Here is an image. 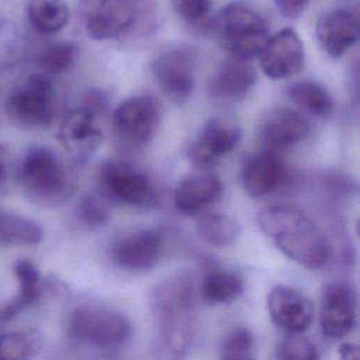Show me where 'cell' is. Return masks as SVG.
<instances>
[{
	"label": "cell",
	"mask_w": 360,
	"mask_h": 360,
	"mask_svg": "<svg viewBox=\"0 0 360 360\" xmlns=\"http://www.w3.org/2000/svg\"><path fill=\"white\" fill-rule=\"evenodd\" d=\"M262 232L292 262L309 270L325 267L332 257V248L325 233L300 208L273 205L257 214Z\"/></svg>",
	"instance_id": "cell-1"
},
{
	"label": "cell",
	"mask_w": 360,
	"mask_h": 360,
	"mask_svg": "<svg viewBox=\"0 0 360 360\" xmlns=\"http://www.w3.org/2000/svg\"><path fill=\"white\" fill-rule=\"evenodd\" d=\"M150 309L163 347L173 359H183L190 350L194 328L191 277L177 273L159 281L150 291Z\"/></svg>",
	"instance_id": "cell-2"
},
{
	"label": "cell",
	"mask_w": 360,
	"mask_h": 360,
	"mask_svg": "<svg viewBox=\"0 0 360 360\" xmlns=\"http://www.w3.org/2000/svg\"><path fill=\"white\" fill-rule=\"evenodd\" d=\"M17 179L25 197L41 207L63 205L75 191V180L66 163L45 145H34L25 150Z\"/></svg>",
	"instance_id": "cell-3"
},
{
	"label": "cell",
	"mask_w": 360,
	"mask_h": 360,
	"mask_svg": "<svg viewBox=\"0 0 360 360\" xmlns=\"http://www.w3.org/2000/svg\"><path fill=\"white\" fill-rule=\"evenodd\" d=\"M70 339L97 349H117L132 338L129 318L111 307L82 304L75 307L66 323Z\"/></svg>",
	"instance_id": "cell-4"
},
{
	"label": "cell",
	"mask_w": 360,
	"mask_h": 360,
	"mask_svg": "<svg viewBox=\"0 0 360 360\" xmlns=\"http://www.w3.org/2000/svg\"><path fill=\"white\" fill-rule=\"evenodd\" d=\"M4 108L14 125L24 129H42L56 117L58 94L46 76L31 75L10 90Z\"/></svg>",
	"instance_id": "cell-5"
},
{
	"label": "cell",
	"mask_w": 360,
	"mask_h": 360,
	"mask_svg": "<svg viewBox=\"0 0 360 360\" xmlns=\"http://www.w3.org/2000/svg\"><path fill=\"white\" fill-rule=\"evenodd\" d=\"M212 30L233 56L243 60L259 56L270 38L266 20L245 3L225 6L215 17Z\"/></svg>",
	"instance_id": "cell-6"
},
{
	"label": "cell",
	"mask_w": 360,
	"mask_h": 360,
	"mask_svg": "<svg viewBox=\"0 0 360 360\" xmlns=\"http://www.w3.org/2000/svg\"><path fill=\"white\" fill-rule=\"evenodd\" d=\"M82 18L87 34L98 41L122 37L153 13L150 0H83Z\"/></svg>",
	"instance_id": "cell-7"
},
{
	"label": "cell",
	"mask_w": 360,
	"mask_h": 360,
	"mask_svg": "<svg viewBox=\"0 0 360 360\" xmlns=\"http://www.w3.org/2000/svg\"><path fill=\"white\" fill-rule=\"evenodd\" d=\"M98 184L104 198L128 207L150 210L159 202L150 179L122 160L105 162L98 172Z\"/></svg>",
	"instance_id": "cell-8"
},
{
	"label": "cell",
	"mask_w": 360,
	"mask_h": 360,
	"mask_svg": "<svg viewBox=\"0 0 360 360\" xmlns=\"http://www.w3.org/2000/svg\"><path fill=\"white\" fill-rule=\"evenodd\" d=\"M197 58L195 48L174 45L160 51L152 60V75L170 101L183 104L193 94Z\"/></svg>",
	"instance_id": "cell-9"
},
{
	"label": "cell",
	"mask_w": 360,
	"mask_h": 360,
	"mask_svg": "<svg viewBox=\"0 0 360 360\" xmlns=\"http://www.w3.org/2000/svg\"><path fill=\"white\" fill-rule=\"evenodd\" d=\"M159 125V107L150 96H132L124 100L112 114L115 135L128 146H146Z\"/></svg>",
	"instance_id": "cell-10"
},
{
	"label": "cell",
	"mask_w": 360,
	"mask_h": 360,
	"mask_svg": "<svg viewBox=\"0 0 360 360\" xmlns=\"http://www.w3.org/2000/svg\"><path fill=\"white\" fill-rule=\"evenodd\" d=\"M357 321V295L343 281L325 285L319 302V326L323 336L340 339L352 332Z\"/></svg>",
	"instance_id": "cell-11"
},
{
	"label": "cell",
	"mask_w": 360,
	"mask_h": 360,
	"mask_svg": "<svg viewBox=\"0 0 360 360\" xmlns=\"http://www.w3.org/2000/svg\"><path fill=\"white\" fill-rule=\"evenodd\" d=\"M163 253V235L158 229H138L117 239L110 257L114 266L127 271H149Z\"/></svg>",
	"instance_id": "cell-12"
},
{
	"label": "cell",
	"mask_w": 360,
	"mask_h": 360,
	"mask_svg": "<svg viewBox=\"0 0 360 360\" xmlns=\"http://www.w3.org/2000/svg\"><path fill=\"white\" fill-rule=\"evenodd\" d=\"M257 58L263 73L276 80L298 75L305 65L302 41L292 28H284L270 37Z\"/></svg>",
	"instance_id": "cell-13"
},
{
	"label": "cell",
	"mask_w": 360,
	"mask_h": 360,
	"mask_svg": "<svg viewBox=\"0 0 360 360\" xmlns=\"http://www.w3.org/2000/svg\"><path fill=\"white\" fill-rule=\"evenodd\" d=\"M267 312L271 322L287 333L305 332L315 315L311 300L288 285H274L267 294Z\"/></svg>",
	"instance_id": "cell-14"
},
{
	"label": "cell",
	"mask_w": 360,
	"mask_h": 360,
	"mask_svg": "<svg viewBox=\"0 0 360 360\" xmlns=\"http://www.w3.org/2000/svg\"><path fill=\"white\" fill-rule=\"evenodd\" d=\"M58 136L65 150L76 162L90 159L103 143V132L96 122V115L83 107L75 108L63 117Z\"/></svg>",
	"instance_id": "cell-15"
},
{
	"label": "cell",
	"mask_w": 360,
	"mask_h": 360,
	"mask_svg": "<svg viewBox=\"0 0 360 360\" xmlns=\"http://www.w3.org/2000/svg\"><path fill=\"white\" fill-rule=\"evenodd\" d=\"M242 136L240 128L221 118L210 120L188 150V158L195 166H208L231 153Z\"/></svg>",
	"instance_id": "cell-16"
},
{
	"label": "cell",
	"mask_w": 360,
	"mask_h": 360,
	"mask_svg": "<svg viewBox=\"0 0 360 360\" xmlns=\"http://www.w3.org/2000/svg\"><path fill=\"white\" fill-rule=\"evenodd\" d=\"M287 174L283 158L274 150H263L245 162L240 177L245 193L253 198H260L283 187Z\"/></svg>",
	"instance_id": "cell-17"
},
{
	"label": "cell",
	"mask_w": 360,
	"mask_h": 360,
	"mask_svg": "<svg viewBox=\"0 0 360 360\" xmlns=\"http://www.w3.org/2000/svg\"><path fill=\"white\" fill-rule=\"evenodd\" d=\"M316 38L330 58L343 56L359 39L357 15L346 8L325 13L316 24Z\"/></svg>",
	"instance_id": "cell-18"
},
{
	"label": "cell",
	"mask_w": 360,
	"mask_h": 360,
	"mask_svg": "<svg viewBox=\"0 0 360 360\" xmlns=\"http://www.w3.org/2000/svg\"><path fill=\"white\" fill-rule=\"evenodd\" d=\"M260 132L271 148H287L302 142L308 136L309 124L297 110L274 107L263 117Z\"/></svg>",
	"instance_id": "cell-19"
},
{
	"label": "cell",
	"mask_w": 360,
	"mask_h": 360,
	"mask_svg": "<svg viewBox=\"0 0 360 360\" xmlns=\"http://www.w3.org/2000/svg\"><path fill=\"white\" fill-rule=\"evenodd\" d=\"M222 191V181L214 174L188 176L174 188V207L184 215H197L215 204Z\"/></svg>",
	"instance_id": "cell-20"
},
{
	"label": "cell",
	"mask_w": 360,
	"mask_h": 360,
	"mask_svg": "<svg viewBox=\"0 0 360 360\" xmlns=\"http://www.w3.org/2000/svg\"><path fill=\"white\" fill-rule=\"evenodd\" d=\"M256 83V69L243 59L225 60L210 82V96L219 101H239L245 98Z\"/></svg>",
	"instance_id": "cell-21"
},
{
	"label": "cell",
	"mask_w": 360,
	"mask_h": 360,
	"mask_svg": "<svg viewBox=\"0 0 360 360\" xmlns=\"http://www.w3.org/2000/svg\"><path fill=\"white\" fill-rule=\"evenodd\" d=\"M18 283L15 294L0 309V319L10 321L32 307L42 295L44 280L38 267L28 259H18L13 266Z\"/></svg>",
	"instance_id": "cell-22"
},
{
	"label": "cell",
	"mask_w": 360,
	"mask_h": 360,
	"mask_svg": "<svg viewBox=\"0 0 360 360\" xmlns=\"http://www.w3.org/2000/svg\"><path fill=\"white\" fill-rule=\"evenodd\" d=\"M243 288L245 283L239 273L221 266H212L205 270L201 278L200 295L210 305H222L235 301L243 292Z\"/></svg>",
	"instance_id": "cell-23"
},
{
	"label": "cell",
	"mask_w": 360,
	"mask_h": 360,
	"mask_svg": "<svg viewBox=\"0 0 360 360\" xmlns=\"http://www.w3.org/2000/svg\"><path fill=\"white\" fill-rule=\"evenodd\" d=\"M44 239L42 226L21 214L0 210V248L32 246Z\"/></svg>",
	"instance_id": "cell-24"
},
{
	"label": "cell",
	"mask_w": 360,
	"mask_h": 360,
	"mask_svg": "<svg viewBox=\"0 0 360 360\" xmlns=\"http://www.w3.org/2000/svg\"><path fill=\"white\" fill-rule=\"evenodd\" d=\"M25 11L31 27L41 34L59 32L70 18L65 0H28Z\"/></svg>",
	"instance_id": "cell-25"
},
{
	"label": "cell",
	"mask_w": 360,
	"mask_h": 360,
	"mask_svg": "<svg viewBox=\"0 0 360 360\" xmlns=\"http://www.w3.org/2000/svg\"><path fill=\"white\" fill-rule=\"evenodd\" d=\"M288 98L304 111L328 118L333 111V100L326 87L312 80L295 82L287 89Z\"/></svg>",
	"instance_id": "cell-26"
},
{
	"label": "cell",
	"mask_w": 360,
	"mask_h": 360,
	"mask_svg": "<svg viewBox=\"0 0 360 360\" xmlns=\"http://www.w3.org/2000/svg\"><path fill=\"white\" fill-rule=\"evenodd\" d=\"M195 231L205 243L215 248H225L238 239L240 225L235 218L226 214L207 212L197 219Z\"/></svg>",
	"instance_id": "cell-27"
},
{
	"label": "cell",
	"mask_w": 360,
	"mask_h": 360,
	"mask_svg": "<svg viewBox=\"0 0 360 360\" xmlns=\"http://www.w3.org/2000/svg\"><path fill=\"white\" fill-rule=\"evenodd\" d=\"M44 346L37 329L11 330L0 335V360H34Z\"/></svg>",
	"instance_id": "cell-28"
},
{
	"label": "cell",
	"mask_w": 360,
	"mask_h": 360,
	"mask_svg": "<svg viewBox=\"0 0 360 360\" xmlns=\"http://www.w3.org/2000/svg\"><path fill=\"white\" fill-rule=\"evenodd\" d=\"M77 53L79 49L73 42H55L42 49V52L38 55L37 62L44 72L49 75H59L69 70L75 65Z\"/></svg>",
	"instance_id": "cell-29"
},
{
	"label": "cell",
	"mask_w": 360,
	"mask_h": 360,
	"mask_svg": "<svg viewBox=\"0 0 360 360\" xmlns=\"http://www.w3.org/2000/svg\"><path fill=\"white\" fill-rule=\"evenodd\" d=\"M219 360H255V336L245 326H236L222 340Z\"/></svg>",
	"instance_id": "cell-30"
},
{
	"label": "cell",
	"mask_w": 360,
	"mask_h": 360,
	"mask_svg": "<svg viewBox=\"0 0 360 360\" xmlns=\"http://www.w3.org/2000/svg\"><path fill=\"white\" fill-rule=\"evenodd\" d=\"M77 219L89 229H98L110 219V207L103 195H84L76 210Z\"/></svg>",
	"instance_id": "cell-31"
},
{
	"label": "cell",
	"mask_w": 360,
	"mask_h": 360,
	"mask_svg": "<svg viewBox=\"0 0 360 360\" xmlns=\"http://www.w3.org/2000/svg\"><path fill=\"white\" fill-rule=\"evenodd\" d=\"M278 360H319L316 346L302 333H287L277 349Z\"/></svg>",
	"instance_id": "cell-32"
},
{
	"label": "cell",
	"mask_w": 360,
	"mask_h": 360,
	"mask_svg": "<svg viewBox=\"0 0 360 360\" xmlns=\"http://www.w3.org/2000/svg\"><path fill=\"white\" fill-rule=\"evenodd\" d=\"M20 56V38L11 21L0 14V72L15 65Z\"/></svg>",
	"instance_id": "cell-33"
},
{
	"label": "cell",
	"mask_w": 360,
	"mask_h": 360,
	"mask_svg": "<svg viewBox=\"0 0 360 360\" xmlns=\"http://www.w3.org/2000/svg\"><path fill=\"white\" fill-rule=\"evenodd\" d=\"M174 11L187 21L204 18L211 8V0H172Z\"/></svg>",
	"instance_id": "cell-34"
},
{
	"label": "cell",
	"mask_w": 360,
	"mask_h": 360,
	"mask_svg": "<svg viewBox=\"0 0 360 360\" xmlns=\"http://www.w3.org/2000/svg\"><path fill=\"white\" fill-rule=\"evenodd\" d=\"M281 15L287 18L300 17L311 0H274Z\"/></svg>",
	"instance_id": "cell-35"
},
{
	"label": "cell",
	"mask_w": 360,
	"mask_h": 360,
	"mask_svg": "<svg viewBox=\"0 0 360 360\" xmlns=\"http://www.w3.org/2000/svg\"><path fill=\"white\" fill-rule=\"evenodd\" d=\"M107 104V98L104 96L103 91H98V90H91L86 98H84V103H83V108H86L87 111H90L91 114H97L98 111L104 110Z\"/></svg>",
	"instance_id": "cell-36"
},
{
	"label": "cell",
	"mask_w": 360,
	"mask_h": 360,
	"mask_svg": "<svg viewBox=\"0 0 360 360\" xmlns=\"http://www.w3.org/2000/svg\"><path fill=\"white\" fill-rule=\"evenodd\" d=\"M339 360H360L359 346L354 343H343L339 346Z\"/></svg>",
	"instance_id": "cell-37"
},
{
	"label": "cell",
	"mask_w": 360,
	"mask_h": 360,
	"mask_svg": "<svg viewBox=\"0 0 360 360\" xmlns=\"http://www.w3.org/2000/svg\"><path fill=\"white\" fill-rule=\"evenodd\" d=\"M4 180H6V166H4V163L0 160V188H1L3 183H4Z\"/></svg>",
	"instance_id": "cell-38"
}]
</instances>
